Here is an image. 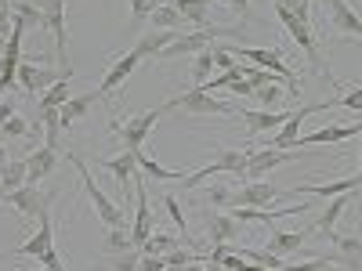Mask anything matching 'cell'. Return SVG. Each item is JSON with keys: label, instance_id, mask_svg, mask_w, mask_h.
Returning a JSON list of instances; mask_svg holds the SVG:
<instances>
[{"label": "cell", "instance_id": "7dc6e473", "mask_svg": "<svg viewBox=\"0 0 362 271\" xmlns=\"http://www.w3.org/2000/svg\"><path fill=\"white\" fill-rule=\"evenodd\" d=\"M37 260H40V264H44L47 271H66V264H62V253H58L54 246H47V250H44V253H40Z\"/></svg>", "mask_w": 362, "mask_h": 271}, {"label": "cell", "instance_id": "836d02e7", "mask_svg": "<svg viewBox=\"0 0 362 271\" xmlns=\"http://www.w3.org/2000/svg\"><path fill=\"white\" fill-rule=\"evenodd\" d=\"M177 246V235H163V231H153L145 239V243L138 246V253H153V257H163V253H170Z\"/></svg>", "mask_w": 362, "mask_h": 271}, {"label": "cell", "instance_id": "f907efd6", "mask_svg": "<svg viewBox=\"0 0 362 271\" xmlns=\"http://www.w3.org/2000/svg\"><path fill=\"white\" fill-rule=\"evenodd\" d=\"M225 4H228V8H235V11L243 15V18L250 15V0H225Z\"/></svg>", "mask_w": 362, "mask_h": 271}, {"label": "cell", "instance_id": "e575fe53", "mask_svg": "<svg viewBox=\"0 0 362 271\" xmlns=\"http://www.w3.org/2000/svg\"><path fill=\"white\" fill-rule=\"evenodd\" d=\"M148 22H153V29H174V33H181V18L177 15V8H170V4H163V8H156L153 15H148Z\"/></svg>", "mask_w": 362, "mask_h": 271}, {"label": "cell", "instance_id": "52a82bcc", "mask_svg": "<svg viewBox=\"0 0 362 271\" xmlns=\"http://www.w3.org/2000/svg\"><path fill=\"white\" fill-rule=\"evenodd\" d=\"M58 80H73V69H47V66H33V62H18V87L25 95H44Z\"/></svg>", "mask_w": 362, "mask_h": 271}, {"label": "cell", "instance_id": "2e32d148", "mask_svg": "<svg viewBox=\"0 0 362 271\" xmlns=\"http://www.w3.org/2000/svg\"><path fill=\"white\" fill-rule=\"evenodd\" d=\"M37 221H40V228H37L33 235H29V243H25V246H18V250H15V257H40L47 246H54V221H51V206L44 210V214H40Z\"/></svg>", "mask_w": 362, "mask_h": 271}, {"label": "cell", "instance_id": "f6af8a7d", "mask_svg": "<svg viewBox=\"0 0 362 271\" xmlns=\"http://www.w3.org/2000/svg\"><path fill=\"white\" fill-rule=\"evenodd\" d=\"M138 260H141V253H138V250L116 253V260H112V271H138Z\"/></svg>", "mask_w": 362, "mask_h": 271}, {"label": "cell", "instance_id": "3957f363", "mask_svg": "<svg viewBox=\"0 0 362 271\" xmlns=\"http://www.w3.org/2000/svg\"><path fill=\"white\" fill-rule=\"evenodd\" d=\"M177 109L181 112H196V116H235L239 112L232 102H221L214 95H206L203 87H192V90H185V95L163 102V112H177Z\"/></svg>", "mask_w": 362, "mask_h": 271}, {"label": "cell", "instance_id": "7a4b0ae2", "mask_svg": "<svg viewBox=\"0 0 362 271\" xmlns=\"http://www.w3.org/2000/svg\"><path fill=\"white\" fill-rule=\"evenodd\" d=\"M247 33V22H239L232 29H218V25H206V29H192V33H181L174 44H167L156 58H181V54H196V51H206L214 40H225V37H239Z\"/></svg>", "mask_w": 362, "mask_h": 271}, {"label": "cell", "instance_id": "7bdbcfd3", "mask_svg": "<svg viewBox=\"0 0 362 271\" xmlns=\"http://www.w3.org/2000/svg\"><path fill=\"white\" fill-rule=\"evenodd\" d=\"M25 134H29V124H25V119H22L18 112L8 119L4 127H0V138H25Z\"/></svg>", "mask_w": 362, "mask_h": 271}, {"label": "cell", "instance_id": "1f68e13d", "mask_svg": "<svg viewBox=\"0 0 362 271\" xmlns=\"http://www.w3.org/2000/svg\"><path fill=\"white\" fill-rule=\"evenodd\" d=\"M127 250H134L131 231H127V228H109V231H105V239H102V253L116 257V253H127Z\"/></svg>", "mask_w": 362, "mask_h": 271}, {"label": "cell", "instance_id": "e0dca14e", "mask_svg": "<svg viewBox=\"0 0 362 271\" xmlns=\"http://www.w3.org/2000/svg\"><path fill=\"white\" fill-rule=\"evenodd\" d=\"M243 112V119H247V134L250 138H261L264 131H279L286 119L293 116L290 109H279V112H257V109H239Z\"/></svg>", "mask_w": 362, "mask_h": 271}, {"label": "cell", "instance_id": "db71d44e", "mask_svg": "<svg viewBox=\"0 0 362 271\" xmlns=\"http://www.w3.org/2000/svg\"><path fill=\"white\" fill-rule=\"evenodd\" d=\"M4 47H8V37H4V33H0V58H4Z\"/></svg>", "mask_w": 362, "mask_h": 271}, {"label": "cell", "instance_id": "30bf717a", "mask_svg": "<svg viewBox=\"0 0 362 271\" xmlns=\"http://www.w3.org/2000/svg\"><path fill=\"white\" fill-rule=\"evenodd\" d=\"M156 231V217H153V206H148V192H145V181L138 177L134 181V228H131V239H134V250L145 243L148 235Z\"/></svg>", "mask_w": 362, "mask_h": 271}, {"label": "cell", "instance_id": "60d3db41", "mask_svg": "<svg viewBox=\"0 0 362 271\" xmlns=\"http://www.w3.org/2000/svg\"><path fill=\"white\" fill-rule=\"evenodd\" d=\"M203 195L210 199V206H232V188H225V185H206Z\"/></svg>", "mask_w": 362, "mask_h": 271}, {"label": "cell", "instance_id": "9f6ffc18", "mask_svg": "<svg viewBox=\"0 0 362 271\" xmlns=\"http://www.w3.org/2000/svg\"><path fill=\"white\" fill-rule=\"evenodd\" d=\"M33 271H47V267H44V264H40V267H33Z\"/></svg>", "mask_w": 362, "mask_h": 271}, {"label": "cell", "instance_id": "9a60e30c", "mask_svg": "<svg viewBox=\"0 0 362 271\" xmlns=\"http://www.w3.org/2000/svg\"><path fill=\"white\" fill-rule=\"evenodd\" d=\"M329 25L337 29V33L351 37V40H362V18L355 15V8L348 4V0H329Z\"/></svg>", "mask_w": 362, "mask_h": 271}, {"label": "cell", "instance_id": "5bb4252c", "mask_svg": "<svg viewBox=\"0 0 362 271\" xmlns=\"http://www.w3.org/2000/svg\"><path fill=\"white\" fill-rule=\"evenodd\" d=\"M355 134H362V119H355V124H337V127H322V131H315V134H300V138L293 141V148H312V145H337V141H344V138H355Z\"/></svg>", "mask_w": 362, "mask_h": 271}, {"label": "cell", "instance_id": "8d00e7d4", "mask_svg": "<svg viewBox=\"0 0 362 271\" xmlns=\"http://www.w3.org/2000/svg\"><path fill=\"white\" fill-rule=\"evenodd\" d=\"M326 109H351V112H362V87H351V90H344L341 98H334V102H322Z\"/></svg>", "mask_w": 362, "mask_h": 271}, {"label": "cell", "instance_id": "8fae6325", "mask_svg": "<svg viewBox=\"0 0 362 271\" xmlns=\"http://www.w3.org/2000/svg\"><path fill=\"white\" fill-rule=\"evenodd\" d=\"M276 199H279V188L268 185V181H247L239 192H232V206H247V210H268Z\"/></svg>", "mask_w": 362, "mask_h": 271}, {"label": "cell", "instance_id": "f1b7e54d", "mask_svg": "<svg viewBox=\"0 0 362 271\" xmlns=\"http://www.w3.org/2000/svg\"><path fill=\"white\" fill-rule=\"evenodd\" d=\"M312 235V228H305V231H276L268 239V253H297L300 246H305V239Z\"/></svg>", "mask_w": 362, "mask_h": 271}, {"label": "cell", "instance_id": "44dd1931", "mask_svg": "<svg viewBox=\"0 0 362 271\" xmlns=\"http://www.w3.org/2000/svg\"><path fill=\"white\" fill-rule=\"evenodd\" d=\"M138 66H141V58H138L134 51H124V54H119L116 62H112V69L105 73V80L98 83V90H102V98L109 95V90H116V87L124 83V80H127V76H131V73H134Z\"/></svg>", "mask_w": 362, "mask_h": 271}, {"label": "cell", "instance_id": "484cf974", "mask_svg": "<svg viewBox=\"0 0 362 271\" xmlns=\"http://www.w3.org/2000/svg\"><path fill=\"white\" fill-rule=\"evenodd\" d=\"M351 203V192H344V195H334V199H329L326 203V210H322V214L308 224L312 231H326V235H334V224L341 221V214H344V206Z\"/></svg>", "mask_w": 362, "mask_h": 271}, {"label": "cell", "instance_id": "6f0895ef", "mask_svg": "<svg viewBox=\"0 0 362 271\" xmlns=\"http://www.w3.org/2000/svg\"><path fill=\"white\" fill-rule=\"evenodd\" d=\"M358 177H362V159H358Z\"/></svg>", "mask_w": 362, "mask_h": 271}, {"label": "cell", "instance_id": "83f0119b", "mask_svg": "<svg viewBox=\"0 0 362 271\" xmlns=\"http://www.w3.org/2000/svg\"><path fill=\"white\" fill-rule=\"evenodd\" d=\"M29 185V170H25V159H8L0 167V195H8L15 188Z\"/></svg>", "mask_w": 362, "mask_h": 271}, {"label": "cell", "instance_id": "4fadbf2b", "mask_svg": "<svg viewBox=\"0 0 362 271\" xmlns=\"http://www.w3.org/2000/svg\"><path fill=\"white\" fill-rule=\"evenodd\" d=\"M293 156H297V152H286V148H254L250 163H247V181H261L268 170L290 163Z\"/></svg>", "mask_w": 362, "mask_h": 271}, {"label": "cell", "instance_id": "277c9868", "mask_svg": "<svg viewBox=\"0 0 362 271\" xmlns=\"http://www.w3.org/2000/svg\"><path fill=\"white\" fill-rule=\"evenodd\" d=\"M163 116H167V112H163V105H160V109H148V112H138V116L124 119V124H112V131L119 134V148L138 152V148L153 138V131H156V124H160Z\"/></svg>", "mask_w": 362, "mask_h": 271}, {"label": "cell", "instance_id": "5b68a950", "mask_svg": "<svg viewBox=\"0 0 362 271\" xmlns=\"http://www.w3.org/2000/svg\"><path fill=\"white\" fill-rule=\"evenodd\" d=\"M37 8H40L44 25L54 37V54L62 58V69H73L69 66V33H66V0H37Z\"/></svg>", "mask_w": 362, "mask_h": 271}, {"label": "cell", "instance_id": "4dcf8cb0", "mask_svg": "<svg viewBox=\"0 0 362 271\" xmlns=\"http://www.w3.org/2000/svg\"><path fill=\"white\" fill-rule=\"evenodd\" d=\"M218 69H214V51H196V58H192V73H189V80H192V87H203L210 76H214Z\"/></svg>", "mask_w": 362, "mask_h": 271}, {"label": "cell", "instance_id": "c3c4849f", "mask_svg": "<svg viewBox=\"0 0 362 271\" xmlns=\"http://www.w3.org/2000/svg\"><path fill=\"white\" fill-rule=\"evenodd\" d=\"M163 267H167V260L153 257V253H141V260H138V271H163Z\"/></svg>", "mask_w": 362, "mask_h": 271}, {"label": "cell", "instance_id": "6da1fadb", "mask_svg": "<svg viewBox=\"0 0 362 271\" xmlns=\"http://www.w3.org/2000/svg\"><path fill=\"white\" fill-rule=\"evenodd\" d=\"M66 159L80 170V181H83V188H87V195H90V206H95L98 210V217H102V224L105 228H124L127 224V210L124 206H119V203H112L98 185H95V177H90V167L76 156V152H66Z\"/></svg>", "mask_w": 362, "mask_h": 271}, {"label": "cell", "instance_id": "cb8c5ba5", "mask_svg": "<svg viewBox=\"0 0 362 271\" xmlns=\"http://www.w3.org/2000/svg\"><path fill=\"white\" fill-rule=\"evenodd\" d=\"M334 243V253H337V267H362V239L358 235H329Z\"/></svg>", "mask_w": 362, "mask_h": 271}, {"label": "cell", "instance_id": "11a10c76", "mask_svg": "<svg viewBox=\"0 0 362 271\" xmlns=\"http://www.w3.org/2000/svg\"><path fill=\"white\" fill-rule=\"evenodd\" d=\"M0 260H15V253H0Z\"/></svg>", "mask_w": 362, "mask_h": 271}, {"label": "cell", "instance_id": "91938a15", "mask_svg": "<svg viewBox=\"0 0 362 271\" xmlns=\"http://www.w3.org/2000/svg\"><path fill=\"white\" fill-rule=\"evenodd\" d=\"M163 271H177V267H163Z\"/></svg>", "mask_w": 362, "mask_h": 271}, {"label": "cell", "instance_id": "603a6c76", "mask_svg": "<svg viewBox=\"0 0 362 271\" xmlns=\"http://www.w3.org/2000/svg\"><path fill=\"white\" fill-rule=\"evenodd\" d=\"M54 167H58V152H54V148H47V145L33 148V152L25 156V170H29V185H37V181H44L47 174H54Z\"/></svg>", "mask_w": 362, "mask_h": 271}, {"label": "cell", "instance_id": "8992f818", "mask_svg": "<svg viewBox=\"0 0 362 271\" xmlns=\"http://www.w3.org/2000/svg\"><path fill=\"white\" fill-rule=\"evenodd\" d=\"M276 15H279V22L286 25V33L297 40V47L305 51V58H308V66L312 69H322V58H319V44H315V29L308 25V22H300L293 11H286L283 4H276Z\"/></svg>", "mask_w": 362, "mask_h": 271}, {"label": "cell", "instance_id": "ee69618b", "mask_svg": "<svg viewBox=\"0 0 362 271\" xmlns=\"http://www.w3.org/2000/svg\"><path fill=\"white\" fill-rule=\"evenodd\" d=\"M210 51H214V69H218V73H225V69H232V66H235L232 47H218V44H210Z\"/></svg>", "mask_w": 362, "mask_h": 271}, {"label": "cell", "instance_id": "d4e9b609", "mask_svg": "<svg viewBox=\"0 0 362 271\" xmlns=\"http://www.w3.org/2000/svg\"><path fill=\"white\" fill-rule=\"evenodd\" d=\"M235 235H239V221L232 214H210L206 217V239H210V246H225V243H232Z\"/></svg>", "mask_w": 362, "mask_h": 271}, {"label": "cell", "instance_id": "4316f807", "mask_svg": "<svg viewBox=\"0 0 362 271\" xmlns=\"http://www.w3.org/2000/svg\"><path fill=\"white\" fill-rule=\"evenodd\" d=\"M170 8H177V15L185 18L189 25L196 29H206V18H210V0H167Z\"/></svg>", "mask_w": 362, "mask_h": 271}, {"label": "cell", "instance_id": "d6a6232c", "mask_svg": "<svg viewBox=\"0 0 362 271\" xmlns=\"http://www.w3.org/2000/svg\"><path fill=\"white\" fill-rule=\"evenodd\" d=\"M69 98H73V95H69V80H58L51 90H44V95H40V109H37V116H40V112H51V109H62Z\"/></svg>", "mask_w": 362, "mask_h": 271}, {"label": "cell", "instance_id": "ab89813d", "mask_svg": "<svg viewBox=\"0 0 362 271\" xmlns=\"http://www.w3.org/2000/svg\"><path fill=\"white\" fill-rule=\"evenodd\" d=\"M276 4H283L286 11H293L300 22L312 25V0H276Z\"/></svg>", "mask_w": 362, "mask_h": 271}, {"label": "cell", "instance_id": "816d5d0a", "mask_svg": "<svg viewBox=\"0 0 362 271\" xmlns=\"http://www.w3.org/2000/svg\"><path fill=\"white\" fill-rule=\"evenodd\" d=\"M177 271H206L203 264H185V267H177Z\"/></svg>", "mask_w": 362, "mask_h": 271}, {"label": "cell", "instance_id": "680465c9", "mask_svg": "<svg viewBox=\"0 0 362 271\" xmlns=\"http://www.w3.org/2000/svg\"><path fill=\"white\" fill-rule=\"evenodd\" d=\"M69 4H76V0H66V8H69Z\"/></svg>", "mask_w": 362, "mask_h": 271}, {"label": "cell", "instance_id": "681fc988", "mask_svg": "<svg viewBox=\"0 0 362 271\" xmlns=\"http://www.w3.org/2000/svg\"><path fill=\"white\" fill-rule=\"evenodd\" d=\"M11 116H15V105H11V102H4V98H0V127H4V124H8Z\"/></svg>", "mask_w": 362, "mask_h": 271}, {"label": "cell", "instance_id": "7c38bea8", "mask_svg": "<svg viewBox=\"0 0 362 271\" xmlns=\"http://www.w3.org/2000/svg\"><path fill=\"white\" fill-rule=\"evenodd\" d=\"M322 109H326L322 102H319V105H305V109H297V112L286 119V124L276 131V138H268V148H286V152H297V148H293V141L300 138V124H305L308 116L322 112Z\"/></svg>", "mask_w": 362, "mask_h": 271}, {"label": "cell", "instance_id": "ba28073f", "mask_svg": "<svg viewBox=\"0 0 362 271\" xmlns=\"http://www.w3.org/2000/svg\"><path fill=\"white\" fill-rule=\"evenodd\" d=\"M232 51H239V58H247L250 66H257V69H268V73L283 76V80H286V87H290V95L297 98V80H293L290 66L283 62V51H279V47H272V51H264V47H232Z\"/></svg>", "mask_w": 362, "mask_h": 271}, {"label": "cell", "instance_id": "f35d334b", "mask_svg": "<svg viewBox=\"0 0 362 271\" xmlns=\"http://www.w3.org/2000/svg\"><path fill=\"white\" fill-rule=\"evenodd\" d=\"M156 8H163V0H131V22L141 25Z\"/></svg>", "mask_w": 362, "mask_h": 271}, {"label": "cell", "instance_id": "d590c367", "mask_svg": "<svg viewBox=\"0 0 362 271\" xmlns=\"http://www.w3.org/2000/svg\"><path fill=\"white\" fill-rule=\"evenodd\" d=\"M163 206H167V214H170V221L181 228V239H185V243L192 246V250H199V243H196V239L189 235V224H185V214H181V206H177V199L174 195H163Z\"/></svg>", "mask_w": 362, "mask_h": 271}, {"label": "cell", "instance_id": "ffe728a7", "mask_svg": "<svg viewBox=\"0 0 362 271\" xmlns=\"http://www.w3.org/2000/svg\"><path fill=\"white\" fill-rule=\"evenodd\" d=\"M362 188V177H341V181H329V185H293L286 195H344V192H358Z\"/></svg>", "mask_w": 362, "mask_h": 271}, {"label": "cell", "instance_id": "ac0fdd59", "mask_svg": "<svg viewBox=\"0 0 362 271\" xmlns=\"http://www.w3.org/2000/svg\"><path fill=\"white\" fill-rule=\"evenodd\" d=\"M102 98V90L95 87V90H83V95H73L62 109H58V124H62V131H69L76 119H83L87 112H90V105H95Z\"/></svg>", "mask_w": 362, "mask_h": 271}, {"label": "cell", "instance_id": "b9f144b4", "mask_svg": "<svg viewBox=\"0 0 362 271\" xmlns=\"http://www.w3.org/2000/svg\"><path fill=\"white\" fill-rule=\"evenodd\" d=\"M254 98H257L264 109H268V105H276V102L283 98V87H279V80H276V83H268V87H257V90H254Z\"/></svg>", "mask_w": 362, "mask_h": 271}, {"label": "cell", "instance_id": "bcb514c9", "mask_svg": "<svg viewBox=\"0 0 362 271\" xmlns=\"http://www.w3.org/2000/svg\"><path fill=\"white\" fill-rule=\"evenodd\" d=\"M15 15L25 22V25H33V22H44L40 18V8L37 4H25V0H18V4H15Z\"/></svg>", "mask_w": 362, "mask_h": 271}, {"label": "cell", "instance_id": "f546056e", "mask_svg": "<svg viewBox=\"0 0 362 271\" xmlns=\"http://www.w3.org/2000/svg\"><path fill=\"white\" fill-rule=\"evenodd\" d=\"M134 163H138V170H141L148 181H181V177L189 174V170H170V167H160L156 159H148V156L141 152V148L134 152Z\"/></svg>", "mask_w": 362, "mask_h": 271}, {"label": "cell", "instance_id": "74e56055", "mask_svg": "<svg viewBox=\"0 0 362 271\" xmlns=\"http://www.w3.org/2000/svg\"><path fill=\"white\" fill-rule=\"evenodd\" d=\"M286 271H344V267L329 264L326 257H312V260H305V264H297V260H286Z\"/></svg>", "mask_w": 362, "mask_h": 271}, {"label": "cell", "instance_id": "9c48e42d", "mask_svg": "<svg viewBox=\"0 0 362 271\" xmlns=\"http://www.w3.org/2000/svg\"><path fill=\"white\" fill-rule=\"evenodd\" d=\"M8 206H15L18 214L25 217V221H33V217H40L44 210L54 203V195H47V192H40L37 185H22V188H15V192H8V195H0Z\"/></svg>", "mask_w": 362, "mask_h": 271}, {"label": "cell", "instance_id": "7402d4cb", "mask_svg": "<svg viewBox=\"0 0 362 271\" xmlns=\"http://www.w3.org/2000/svg\"><path fill=\"white\" fill-rule=\"evenodd\" d=\"M177 37H181V33H174V29H148V33H141V37H138V44H134L131 51L145 62V58H156V54H160L167 44H174Z\"/></svg>", "mask_w": 362, "mask_h": 271}, {"label": "cell", "instance_id": "d6986e66", "mask_svg": "<svg viewBox=\"0 0 362 271\" xmlns=\"http://www.w3.org/2000/svg\"><path fill=\"white\" fill-rule=\"evenodd\" d=\"M98 167H102V170H109V174H112V177L119 181V192L134 188V170H138V163H134V152H127V148H119L116 156L102 159Z\"/></svg>", "mask_w": 362, "mask_h": 271}, {"label": "cell", "instance_id": "f5cc1de1", "mask_svg": "<svg viewBox=\"0 0 362 271\" xmlns=\"http://www.w3.org/2000/svg\"><path fill=\"white\" fill-rule=\"evenodd\" d=\"M8 163V152H4V138H0V167Z\"/></svg>", "mask_w": 362, "mask_h": 271}]
</instances>
